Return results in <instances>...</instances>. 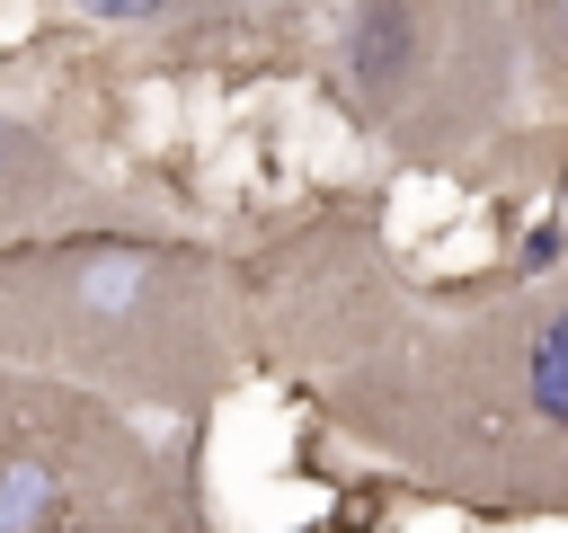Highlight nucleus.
Wrapping results in <instances>:
<instances>
[{
	"mask_svg": "<svg viewBox=\"0 0 568 533\" xmlns=\"http://www.w3.org/2000/svg\"><path fill=\"white\" fill-rule=\"evenodd\" d=\"M231 275L248 355L328 435L426 497L568 524V266L426 284L364 204H311Z\"/></svg>",
	"mask_w": 568,
	"mask_h": 533,
	"instance_id": "f257e3e1",
	"label": "nucleus"
},
{
	"mask_svg": "<svg viewBox=\"0 0 568 533\" xmlns=\"http://www.w3.org/2000/svg\"><path fill=\"white\" fill-rule=\"evenodd\" d=\"M248 364L240 275L178 231H27L0 240V373L204 418Z\"/></svg>",
	"mask_w": 568,
	"mask_h": 533,
	"instance_id": "f03ea898",
	"label": "nucleus"
},
{
	"mask_svg": "<svg viewBox=\"0 0 568 533\" xmlns=\"http://www.w3.org/2000/svg\"><path fill=\"white\" fill-rule=\"evenodd\" d=\"M337 98L399 160H426V169L497 160L515 133V9L506 0H346Z\"/></svg>",
	"mask_w": 568,
	"mask_h": 533,
	"instance_id": "7ed1b4c3",
	"label": "nucleus"
},
{
	"mask_svg": "<svg viewBox=\"0 0 568 533\" xmlns=\"http://www.w3.org/2000/svg\"><path fill=\"white\" fill-rule=\"evenodd\" d=\"M0 533H204V506L124 400L0 373Z\"/></svg>",
	"mask_w": 568,
	"mask_h": 533,
	"instance_id": "20e7f679",
	"label": "nucleus"
},
{
	"mask_svg": "<svg viewBox=\"0 0 568 533\" xmlns=\"http://www.w3.org/2000/svg\"><path fill=\"white\" fill-rule=\"evenodd\" d=\"M53 9L115 44H160V53H240L302 18V0H53Z\"/></svg>",
	"mask_w": 568,
	"mask_h": 533,
	"instance_id": "39448f33",
	"label": "nucleus"
},
{
	"mask_svg": "<svg viewBox=\"0 0 568 533\" xmlns=\"http://www.w3.org/2000/svg\"><path fill=\"white\" fill-rule=\"evenodd\" d=\"M115 213V187L89 178L44 124L9 115L0 107V240H27V231H89Z\"/></svg>",
	"mask_w": 568,
	"mask_h": 533,
	"instance_id": "423d86ee",
	"label": "nucleus"
},
{
	"mask_svg": "<svg viewBox=\"0 0 568 533\" xmlns=\"http://www.w3.org/2000/svg\"><path fill=\"white\" fill-rule=\"evenodd\" d=\"M515 9V133L497 160H568V0H506Z\"/></svg>",
	"mask_w": 568,
	"mask_h": 533,
	"instance_id": "0eeeda50",
	"label": "nucleus"
}]
</instances>
